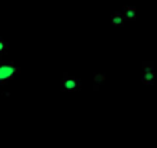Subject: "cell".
Returning <instances> with one entry per match:
<instances>
[{"label":"cell","instance_id":"cell-1","mask_svg":"<svg viewBox=\"0 0 157 148\" xmlns=\"http://www.w3.org/2000/svg\"><path fill=\"white\" fill-rule=\"evenodd\" d=\"M20 73H21V68L13 60L0 59V85H4V84L10 83Z\"/></svg>","mask_w":157,"mask_h":148},{"label":"cell","instance_id":"cell-2","mask_svg":"<svg viewBox=\"0 0 157 148\" xmlns=\"http://www.w3.org/2000/svg\"><path fill=\"white\" fill-rule=\"evenodd\" d=\"M81 88L82 85H81L79 78L67 73L63 74V78L60 80V89L63 92H79Z\"/></svg>","mask_w":157,"mask_h":148},{"label":"cell","instance_id":"cell-3","mask_svg":"<svg viewBox=\"0 0 157 148\" xmlns=\"http://www.w3.org/2000/svg\"><path fill=\"white\" fill-rule=\"evenodd\" d=\"M157 81V71L154 70L153 62H143L142 63V83L147 85H153Z\"/></svg>","mask_w":157,"mask_h":148},{"label":"cell","instance_id":"cell-4","mask_svg":"<svg viewBox=\"0 0 157 148\" xmlns=\"http://www.w3.org/2000/svg\"><path fill=\"white\" fill-rule=\"evenodd\" d=\"M122 15H124V20H128V21L136 20V7L125 6L124 10H122Z\"/></svg>","mask_w":157,"mask_h":148},{"label":"cell","instance_id":"cell-5","mask_svg":"<svg viewBox=\"0 0 157 148\" xmlns=\"http://www.w3.org/2000/svg\"><path fill=\"white\" fill-rule=\"evenodd\" d=\"M124 15H122V13H116V14L111 15V18H110V23H111V25H114V27H120V25H122L124 24Z\"/></svg>","mask_w":157,"mask_h":148},{"label":"cell","instance_id":"cell-6","mask_svg":"<svg viewBox=\"0 0 157 148\" xmlns=\"http://www.w3.org/2000/svg\"><path fill=\"white\" fill-rule=\"evenodd\" d=\"M7 49H9V43H7L3 38H0V56L3 53H6Z\"/></svg>","mask_w":157,"mask_h":148},{"label":"cell","instance_id":"cell-7","mask_svg":"<svg viewBox=\"0 0 157 148\" xmlns=\"http://www.w3.org/2000/svg\"><path fill=\"white\" fill-rule=\"evenodd\" d=\"M104 80H106V76H104V74H100V73L95 74V77H93V81H95L96 84H101Z\"/></svg>","mask_w":157,"mask_h":148}]
</instances>
